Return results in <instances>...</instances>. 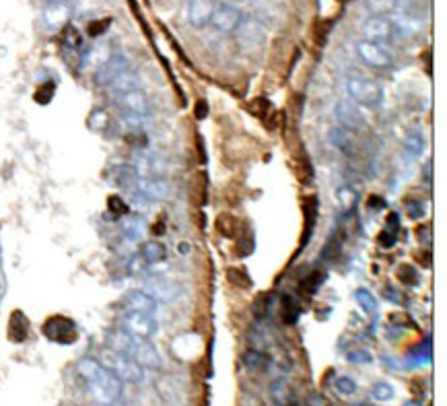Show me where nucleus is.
<instances>
[{"instance_id": "49530a36", "label": "nucleus", "mask_w": 447, "mask_h": 406, "mask_svg": "<svg viewBox=\"0 0 447 406\" xmlns=\"http://www.w3.org/2000/svg\"><path fill=\"white\" fill-rule=\"evenodd\" d=\"M400 216L396 213H392L387 216V231H392V234H396L398 229H400V221H398Z\"/></svg>"}, {"instance_id": "cd10ccee", "label": "nucleus", "mask_w": 447, "mask_h": 406, "mask_svg": "<svg viewBox=\"0 0 447 406\" xmlns=\"http://www.w3.org/2000/svg\"><path fill=\"white\" fill-rule=\"evenodd\" d=\"M365 6L369 13L383 17V13H390L396 6V0H365Z\"/></svg>"}, {"instance_id": "6ab92c4d", "label": "nucleus", "mask_w": 447, "mask_h": 406, "mask_svg": "<svg viewBox=\"0 0 447 406\" xmlns=\"http://www.w3.org/2000/svg\"><path fill=\"white\" fill-rule=\"evenodd\" d=\"M68 17H70V6L66 2H52L43 13V19L48 23V27H52V29H58V27L66 25Z\"/></svg>"}, {"instance_id": "1a4fd4ad", "label": "nucleus", "mask_w": 447, "mask_h": 406, "mask_svg": "<svg viewBox=\"0 0 447 406\" xmlns=\"http://www.w3.org/2000/svg\"><path fill=\"white\" fill-rule=\"evenodd\" d=\"M357 54L363 62L371 68H387L392 65V54L383 48L382 43L361 40L357 43Z\"/></svg>"}, {"instance_id": "a18cd8bd", "label": "nucleus", "mask_w": 447, "mask_h": 406, "mask_svg": "<svg viewBox=\"0 0 447 406\" xmlns=\"http://www.w3.org/2000/svg\"><path fill=\"white\" fill-rule=\"evenodd\" d=\"M194 114H196L198 120H204V118L209 116V106H206V102H198V104L194 106Z\"/></svg>"}, {"instance_id": "a211bd4d", "label": "nucleus", "mask_w": 447, "mask_h": 406, "mask_svg": "<svg viewBox=\"0 0 447 406\" xmlns=\"http://www.w3.org/2000/svg\"><path fill=\"white\" fill-rule=\"evenodd\" d=\"M111 177L120 188H124L128 192H136L138 180H140V175H138L134 165H116L111 171Z\"/></svg>"}, {"instance_id": "2eb2a0df", "label": "nucleus", "mask_w": 447, "mask_h": 406, "mask_svg": "<svg viewBox=\"0 0 447 406\" xmlns=\"http://www.w3.org/2000/svg\"><path fill=\"white\" fill-rule=\"evenodd\" d=\"M147 293H149L153 300L165 301L167 303V301H173L180 295V287H177V282H173L170 278H149L147 280Z\"/></svg>"}, {"instance_id": "20e7f679", "label": "nucleus", "mask_w": 447, "mask_h": 406, "mask_svg": "<svg viewBox=\"0 0 447 406\" xmlns=\"http://www.w3.org/2000/svg\"><path fill=\"white\" fill-rule=\"evenodd\" d=\"M346 93L351 95L353 102L367 107H380L383 99L382 87L371 79L363 77H348L346 79Z\"/></svg>"}, {"instance_id": "5701e85b", "label": "nucleus", "mask_w": 447, "mask_h": 406, "mask_svg": "<svg viewBox=\"0 0 447 406\" xmlns=\"http://www.w3.org/2000/svg\"><path fill=\"white\" fill-rule=\"evenodd\" d=\"M426 149V138L423 132H410L404 138V150L410 159L421 157Z\"/></svg>"}, {"instance_id": "f8f14e48", "label": "nucleus", "mask_w": 447, "mask_h": 406, "mask_svg": "<svg viewBox=\"0 0 447 406\" xmlns=\"http://www.w3.org/2000/svg\"><path fill=\"white\" fill-rule=\"evenodd\" d=\"M336 120L341 122V126L348 132H359L365 128V116L359 109V106L348 104V102H341L336 106Z\"/></svg>"}, {"instance_id": "a19ab883", "label": "nucleus", "mask_w": 447, "mask_h": 406, "mask_svg": "<svg viewBox=\"0 0 447 406\" xmlns=\"http://www.w3.org/2000/svg\"><path fill=\"white\" fill-rule=\"evenodd\" d=\"M406 213H408L410 219H421V216L425 214V207H423V202H419V200H408Z\"/></svg>"}, {"instance_id": "4468645a", "label": "nucleus", "mask_w": 447, "mask_h": 406, "mask_svg": "<svg viewBox=\"0 0 447 406\" xmlns=\"http://www.w3.org/2000/svg\"><path fill=\"white\" fill-rule=\"evenodd\" d=\"M124 307H126L128 312L155 316L159 312V301L153 300L147 291H130L126 297H124Z\"/></svg>"}, {"instance_id": "72a5a7b5", "label": "nucleus", "mask_w": 447, "mask_h": 406, "mask_svg": "<svg viewBox=\"0 0 447 406\" xmlns=\"http://www.w3.org/2000/svg\"><path fill=\"white\" fill-rule=\"evenodd\" d=\"M243 361H245V365H248L250 369H266L268 357H266L264 353H260V351H250V353H245Z\"/></svg>"}, {"instance_id": "2f4dec72", "label": "nucleus", "mask_w": 447, "mask_h": 406, "mask_svg": "<svg viewBox=\"0 0 447 406\" xmlns=\"http://www.w3.org/2000/svg\"><path fill=\"white\" fill-rule=\"evenodd\" d=\"M398 278H400L404 285H408V287H416L419 280H421L419 270H414V266H410V264H402V266L398 268Z\"/></svg>"}, {"instance_id": "f3484780", "label": "nucleus", "mask_w": 447, "mask_h": 406, "mask_svg": "<svg viewBox=\"0 0 447 406\" xmlns=\"http://www.w3.org/2000/svg\"><path fill=\"white\" fill-rule=\"evenodd\" d=\"M235 31L239 33V40L245 45H260L264 42V38H266L264 25L260 21H255V19H241L239 27Z\"/></svg>"}, {"instance_id": "dca6fc26", "label": "nucleus", "mask_w": 447, "mask_h": 406, "mask_svg": "<svg viewBox=\"0 0 447 406\" xmlns=\"http://www.w3.org/2000/svg\"><path fill=\"white\" fill-rule=\"evenodd\" d=\"M214 9H216L214 0H190L188 23L192 27H196V29L204 27L206 23H211V19H213Z\"/></svg>"}, {"instance_id": "b1692460", "label": "nucleus", "mask_w": 447, "mask_h": 406, "mask_svg": "<svg viewBox=\"0 0 447 406\" xmlns=\"http://www.w3.org/2000/svg\"><path fill=\"white\" fill-rule=\"evenodd\" d=\"M330 143L341 149L342 153H348L351 150V145H353V134L348 130H344L342 126H334L330 130Z\"/></svg>"}, {"instance_id": "aec40b11", "label": "nucleus", "mask_w": 447, "mask_h": 406, "mask_svg": "<svg viewBox=\"0 0 447 406\" xmlns=\"http://www.w3.org/2000/svg\"><path fill=\"white\" fill-rule=\"evenodd\" d=\"M140 85H143L140 75L128 68L126 72H122V75H120V77H118L111 85H109V91L114 93V97H118V95H122V93L134 91V89H140Z\"/></svg>"}, {"instance_id": "5fc2aeb1", "label": "nucleus", "mask_w": 447, "mask_h": 406, "mask_svg": "<svg viewBox=\"0 0 447 406\" xmlns=\"http://www.w3.org/2000/svg\"><path fill=\"white\" fill-rule=\"evenodd\" d=\"M188 2H190V0H188Z\"/></svg>"}, {"instance_id": "473e14b6", "label": "nucleus", "mask_w": 447, "mask_h": 406, "mask_svg": "<svg viewBox=\"0 0 447 406\" xmlns=\"http://www.w3.org/2000/svg\"><path fill=\"white\" fill-rule=\"evenodd\" d=\"M334 388H336V392L342 394V396H353V394L359 390L357 382H355L353 378H348V375H341V378L334 382Z\"/></svg>"}, {"instance_id": "7ed1b4c3", "label": "nucleus", "mask_w": 447, "mask_h": 406, "mask_svg": "<svg viewBox=\"0 0 447 406\" xmlns=\"http://www.w3.org/2000/svg\"><path fill=\"white\" fill-rule=\"evenodd\" d=\"M107 369L118 375L120 380H124L128 384H143L145 382V367L138 365L132 357H128L124 353H118L114 349H109L104 353V363Z\"/></svg>"}, {"instance_id": "f03ea898", "label": "nucleus", "mask_w": 447, "mask_h": 406, "mask_svg": "<svg viewBox=\"0 0 447 406\" xmlns=\"http://www.w3.org/2000/svg\"><path fill=\"white\" fill-rule=\"evenodd\" d=\"M107 342L114 351L118 353H124L128 357H132L138 365H143L145 369H161V355L159 351L150 344L149 339H140V336H134L126 332L124 328L122 330H114L109 332L107 336Z\"/></svg>"}, {"instance_id": "79ce46f5", "label": "nucleus", "mask_w": 447, "mask_h": 406, "mask_svg": "<svg viewBox=\"0 0 447 406\" xmlns=\"http://www.w3.org/2000/svg\"><path fill=\"white\" fill-rule=\"evenodd\" d=\"M338 200H341L342 207H353L355 202H357V194L355 190H351V188H342L341 192H338Z\"/></svg>"}, {"instance_id": "9b49d317", "label": "nucleus", "mask_w": 447, "mask_h": 406, "mask_svg": "<svg viewBox=\"0 0 447 406\" xmlns=\"http://www.w3.org/2000/svg\"><path fill=\"white\" fill-rule=\"evenodd\" d=\"M116 104L120 107V111H128V114H138V116H149V99L145 95L143 89H134L116 97Z\"/></svg>"}, {"instance_id": "c9c22d12", "label": "nucleus", "mask_w": 447, "mask_h": 406, "mask_svg": "<svg viewBox=\"0 0 447 406\" xmlns=\"http://www.w3.org/2000/svg\"><path fill=\"white\" fill-rule=\"evenodd\" d=\"M106 126H107V114L104 111V109H95V111L89 116V128L101 132V130H106Z\"/></svg>"}, {"instance_id": "39448f33", "label": "nucleus", "mask_w": 447, "mask_h": 406, "mask_svg": "<svg viewBox=\"0 0 447 406\" xmlns=\"http://www.w3.org/2000/svg\"><path fill=\"white\" fill-rule=\"evenodd\" d=\"M43 334L54 342H60V344H70L79 339V332H77V324L66 318V316H52L48 318V322L43 324Z\"/></svg>"}, {"instance_id": "c03bdc74", "label": "nucleus", "mask_w": 447, "mask_h": 406, "mask_svg": "<svg viewBox=\"0 0 447 406\" xmlns=\"http://www.w3.org/2000/svg\"><path fill=\"white\" fill-rule=\"evenodd\" d=\"M380 246L382 248H394L396 246V234H392V231H382L380 234Z\"/></svg>"}, {"instance_id": "58836bf2", "label": "nucleus", "mask_w": 447, "mask_h": 406, "mask_svg": "<svg viewBox=\"0 0 447 406\" xmlns=\"http://www.w3.org/2000/svg\"><path fill=\"white\" fill-rule=\"evenodd\" d=\"M346 359L351 361V363H373V355L369 353V351H365V349H359V351H351V353H346Z\"/></svg>"}, {"instance_id": "603ef678", "label": "nucleus", "mask_w": 447, "mask_h": 406, "mask_svg": "<svg viewBox=\"0 0 447 406\" xmlns=\"http://www.w3.org/2000/svg\"><path fill=\"white\" fill-rule=\"evenodd\" d=\"M54 2H66V0H54Z\"/></svg>"}, {"instance_id": "e433bc0d", "label": "nucleus", "mask_w": 447, "mask_h": 406, "mask_svg": "<svg viewBox=\"0 0 447 406\" xmlns=\"http://www.w3.org/2000/svg\"><path fill=\"white\" fill-rule=\"evenodd\" d=\"M54 83L50 81V83H43L38 91H35V95H33V99L38 102V104H42V106H45V104H50L52 102V97H54Z\"/></svg>"}, {"instance_id": "f257e3e1", "label": "nucleus", "mask_w": 447, "mask_h": 406, "mask_svg": "<svg viewBox=\"0 0 447 406\" xmlns=\"http://www.w3.org/2000/svg\"><path fill=\"white\" fill-rule=\"evenodd\" d=\"M77 373L83 378L87 388L99 402L109 405L122 396V380L114 375L106 365H101L97 359H91V357L81 359L77 363Z\"/></svg>"}, {"instance_id": "9d476101", "label": "nucleus", "mask_w": 447, "mask_h": 406, "mask_svg": "<svg viewBox=\"0 0 447 406\" xmlns=\"http://www.w3.org/2000/svg\"><path fill=\"white\" fill-rule=\"evenodd\" d=\"M241 19H243V15H241V11H239L237 6H231V4H225V2H223V4H219V6L214 9L211 23H213L216 31H221V33H231V31H235V29L239 27Z\"/></svg>"}, {"instance_id": "ea45409f", "label": "nucleus", "mask_w": 447, "mask_h": 406, "mask_svg": "<svg viewBox=\"0 0 447 406\" xmlns=\"http://www.w3.org/2000/svg\"><path fill=\"white\" fill-rule=\"evenodd\" d=\"M324 282V275L321 273H314L303 280V289H307V293H316L319 285Z\"/></svg>"}, {"instance_id": "0eeeda50", "label": "nucleus", "mask_w": 447, "mask_h": 406, "mask_svg": "<svg viewBox=\"0 0 447 406\" xmlns=\"http://www.w3.org/2000/svg\"><path fill=\"white\" fill-rule=\"evenodd\" d=\"M363 35H365V40H369V42L382 43L383 45L385 42H392V40H394L396 27L392 25L390 19L373 15V17L365 19V23H363Z\"/></svg>"}, {"instance_id": "6e6552de", "label": "nucleus", "mask_w": 447, "mask_h": 406, "mask_svg": "<svg viewBox=\"0 0 447 406\" xmlns=\"http://www.w3.org/2000/svg\"><path fill=\"white\" fill-rule=\"evenodd\" d=\"M130 68V60L126 54H114L111 58H107L104 65L97 68L95 72V85L109 87L122 72H126Z\"/></svg>"}, {"instance_id": "393cba45", "label": "nucleus", "mask_w": 447, "mask_h": 406, "mask_svg": "<svg viewBox=\"0 0 447 406\" xmlns=\"http://www.w3.org/2000/svg\"><path fill=\"white\" fill-rule=\"evenodd\" d=\"M355 300L361 305L363 312H367V314H375L377 312V300H375V295L369 289H357L355 291Z\"/></svg>"}, {"instance_id": "c85d7f7f", "label": "nucleus", "mask_w": 447, "mask_h": 406, "mask_svg": "<svg viewBox=\"0 0 447 406\" xmlns=\"http://www.w3.org/2000/svg\"><path fill=\"white\" fill-rule=\"evenodd\" d=\"M216 227H219V231H221L223 236L229 237V239H233V237L237 236V221H235L231 214H221Z\"/></svg>"}, {"instance_id": "f704fd0d", "label": "nucleus", "mask_w": 447, "mask_h": 406, "mask_svg": "<svg viewBox=\"0 0 447 406\" xmlns=\"http://www.w3.org/2000/svg\"><path fill=\"white\" fill-rule=\"evenodd\" d=\"M282 318L287 324H293L299 318V305L293 297H285L282 300Z\"/></svg>"}, {"instance_id": "37998d69", "label": "nucleus", "mask_w": 447, "mask_h": 406, "mask_svg": "<svg viewBox=\"0 0 447 406\" xmlns=\"http://www.w3.org/2000/svg\"><path fill=\"white\" fill-rule=\"evenodd\" d=\"M109 23H111L109 19H104V21H93L91 25H89V29H87V31H89V35H91V38H97V35H101L107 27H109Z\"/></svg>"}, {"instance_id": "864d4df0", "label": "nucleus", "mask_w": 447, "mask_h": 406, "mask_svg": "<svg viewBox=\"0 0 447 406\" xmlns=\"http://www.w3.org/2000/svg\"><path fill=\"white\" fill-rule=\"evenodd\" d=\"M99 406H111V405H99Z\"/></svg>"}, {"instance_id": "3c124183", "label": "nucleus", "mask_w": 447, "mask_h": 406, "mask_svg": "<svg viewBox=\"0 0 447 406\" xmlns=\"http://www.w3.org/2000/svg\"><path fill=\"white\" fill-rule=\"evenodd\" d=\"M355 406H369V405H365V402H359V405H355Z\"/></svg>"}, {"instance_id": "4c0bfd02", "label": "nucleus", "mask_w": 447, "mask_h": 406, "mask_svg": "<svg viewBox=\"0 0 447 406\" xmlns=\"http://www.w3.org/2000/svg\"><path fill=\"white\" fill-rule=\"evenodd\" d=\"M107 209H109V213L116 214V216H122V214L128 213V204L124 202V198H120V196H109L107 198Z\"/></svg>"}, {"instance_id": "09e8293b", "label": "nucleus", "mask_w": 447, "mask_h": 406, "mask_svg": "<svg viewBox=\"0 0 447 406\" xmlns=\"http://www.w3.org/2000/svg\"><path fill=\"white\" fill-rule=\"evenodd\" d=\"M404 406H423V402H419V400H410V402H406Z\"/></svg>"}, {"instance_id": "de8ad7c7", "label": "nucleus", "mask_w": 447, "mask_h": 406, "mask_svg": "<svg viewBox=\"0 0 447 406\" xmlns=\"http://www.w3.org/2000/svg\"><path fill=\"white\" fill-rule=\"evenodd\" d=\"M369 209H373V211L383 209V198H380V196H371V198H369Z\"/></svg>"}, {"instance_id": "4be33fe9", "label": "nucleus", "mask_w": 447, "mask_h": 406, "mask_svg": "<svg viewBox=\"0 0 447 406\" xmlns=\"http://www.w3.org/2000/svg\"><path fill=\"white\" fill-rule=\"evenodd\" d=\"M27 332H29L27 318L23 316L21 312H13L11 322H9V336H11V341L15 342L25 341V339H27Z\"/></svg>"}, {"instance_id": "423d86ee", "label": "nucleus", "mask_w": 447, "mask_h": 406, "mask_svg": "<svg viewBox=\"0 0 447 406\" xmlns=\"http://www.w3.org/2000/svg\"><path fill=\"white\" fill-rule=\"evenodd\" d=\"M122 328L140 339H150L157 334L159 324L155 320V316H147V314H136V312H126V316L122 318Z\"/></svg>"}, {"instance_id": "ddd939ff", "label": "nucleus", "mask_w": 447, "mask_h": 406, "mask_svg": "<svg viewBox=\"0 0 447 406\" xmlns=\"http://www.w3.org/2000/svg\"><path fill=\"white\" fill-rule=\"evenodd\" d=\"M136 192L140 196H145L147 200H153V202H159V200H165L170 196V184L167 180L163 177H140L138 180V186H136Z\"/></svg>"}, {"instance_id": "bb28decb", "label": "nucleus", "mask_w": 447, "mask_h": 406, "mask_svg": "<svg viewBox=\"0 0 447 406\" xmlns=\"http://www.w3.org/2000/svg\"><path fill=\"white\" fill-rule=\"evenodd\" d=\"M305 219H307V234H305V243L309 241V236H311V229L316 225V216H318V204H316V198H307L305 200Z\"/></svg>"}, {"instance_id": "c756f323", "label": "nucleus", "mask_w": 447, "mask_h": 406, "mask_svg": "<svg viewBox=\"0 0 447 406\" xmlns=\"http://www.w3.org/2000/svg\"><path fill=\"white\" fill-rule=\"evenodd\" d=\"M227 280L235 285V287H241V289H248L252 285V278L248 277V273L243 268H229L227 270Z\"/></svg>"}, {"instance_id": "7c9ffc66", "label": "nucleus", "mask_w": 447, "mask_h": 406, "mask_svg": "<svg viewBox=\"0 0 447 406\" xmlns=\"http://www.w3.org/2000/svg\"><path fill=\"white\" fill-rule=\"evenodd\" d=\"M122 229H124V234L130 239H140L143 234H145V225H143L140 219H126L124 225H122Z\"/></svg>"}, {"instance_id": "a878e982", "label": "nucleus", "mask_w": 447, "mask_h": 406, "mask_svg": "<svg viewBox=\"0 0 447 406\" xmlns=\"http://www.w3.org/2000/svg\"><path fill=\"white\" fill-rule=\"evenodd\" d=\"M371 396L377 400V402H387L396 396V388L390 382H377V384L371 388Z\"/></svg>"}, {"instance_id": "412c9836", "label": "nucleus", "mask_w": 447, "mask_h": 406, "mask_svg": "<svg viewBox=\"0 0 447 406\" xmlns=\"http://www.w3.org/2000/svg\"><path fill=\"white\" fill-rule=\"evenodd\" d=\"M140 258L147 262V264H157V262H163L167 258V248L157 241V239H150V241H145L143 248H140Z\"/></svg>"}, {"instance_id": "8fccbe9b", "label": "nucleus", "mask_w": 447, "mask_h": 406, "mask_svg": "<svg viewBox=\"0 0 447 406\" xmlns=\"http://www.w3.org/2000/svg\"><path fill=\"white\" fill-rule=\"evenodd\" d=\"M235 2H239V0H225V4H231V6H235Z\"/></svg>"}]
</instances>
